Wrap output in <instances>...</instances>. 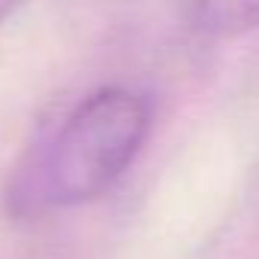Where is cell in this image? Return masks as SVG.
<instances>
[{"label":"cell","mask_w":259,"mask_h":259,"mask_svg":"<svg viewBox=\"0 0 259 259\" xmlns=\"http://www.w3.org/2000/svg\"><path fill=\"white\" fill-rule=\"evenodd\" d=\"M150 101L125 85L82 98L16 171L10 210L40 217L104 198L141 156L150 135Z\"/></svg>","instance_id":"cell-1"},{"label":"cell","mask_w":259,"mask_h":259,"mask_svg":"<svg viewBox=\"0 0 259 259\" xmlns=\"http://www.w3.org/2000/svg\"><path fill=\"white\" fill-rule=\"evenodd\" d=\"M189 22L210 37H238L259 28V0H189Z\"/></svg>","instance_id":"cell-2"},{"label":"cell","mask_w":259,"mask_h":259,"mask_svg":"<svg viewBox=\"0 0 259 259\" xmlns=\"http://www.w3.org/2000/svg\"><path fill=\"white\" fill-rule=\"evenodd\" d=\"M22 4H25V0H0V25H4Z\"/></svg>","instance_id":"cell-3"}]
</instances>
